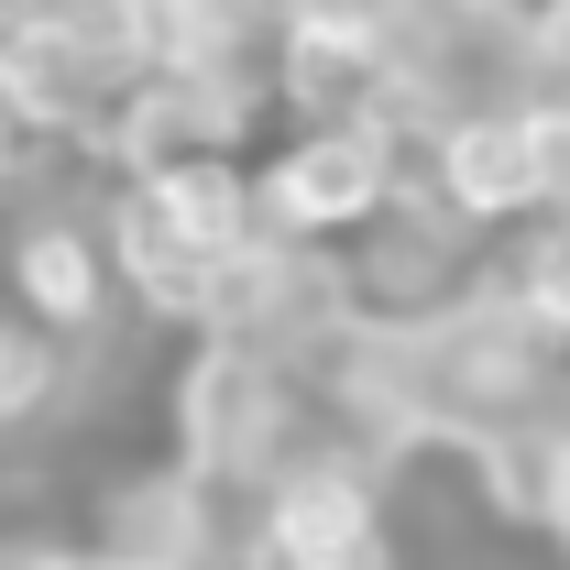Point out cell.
Instances as JSON below:
<instances>
[{
  "label": "cell",
  "mask_w": 570,
  "mask_h": 570,
  "mask_svg": "<svg viewBox=\"0 0 570 570\" xmlns=\"http://www.w3.org/2000/svg\"><path fill=\"white\" fill-rule=\"evenodd\" d=\"M515 67H527V88H538V99H570V0H527Z\"/></svg>",
  "instance_id": "30bf717a"
},
{
  "label": "cell",
  "mask_w": 570,
  "mask_h": 570,
  "mask_svg": "<svg viewBox=\"0 0 570 570\" xmlns=\"http://www.w3.org/2000/svg\"><path fill=\"white\" fill-rule=\"evenodd\" d=\"M99 549L121 570H209L219 560V494L187 461L121 472V483L99 494Z\"/></svg>",
  "instance_id": "52a82bcc"
},
{
  "label": "cell",
  "mask_w": 570,
  "mask_h": 570,
  "mask_svg": "<svg viewBox=\"0 0 570 570\" xmlns=\"http://www.w3.org/2000/svg\"><path fill=\"white\" fill-rule=\"evenodd\" d=\"M22 318H45L56 341H99L110 330V296H121V264H110V230L45 209L11 230V285H0Z\"/></svg>",
  "instance_id": "8992f818"
},
{
  "label": "cell",
  "mask_w": 570,
  "mask_h": 570,
  "mask_svg": "<svg viewBox=\"0 0 570 570\" xmlns=\"http://www.w3.org/2000/svg\"><path fill=\"white\" fill-rule=\"evenodd\" d=\"M428 198L461 230H515L538 219V154H527V99L461 110L450 132H428Z\"/></svg>",
  "instance_id": "5b68a950"
},
{
  "label": "cell",
  "mask_w": 570,
  "mask_h": 570,
  "mask_svg": "<svg viewBox=\"0 0 570 570\" xmlns=\"http://www.w3.org/2000/svg\"><path fill=\"white\" fill-rule=\"evenodd\" d=\"M330 428L307 406V373L253 341H198L176 373V461L209 494H275L296 461H318Z\"/></svg>",
  "instance_id": "7a4b0ae2"
},
{
  "label": "cell",
  "mask_w": 570,
  "mask_h": 570,
  "mask_svg": "<svg viewBox=\"0 0 570 570\" xmlns=\"http://www.w3.org/2000/svg\"><path fill=\"white\" fill-rule=\"evenodd\" d=\"M110 264H121V296H142L154 318L176 330H209L219 275L264 242L253 219V176L242 165H165V176H121L110 198Z\"/></svg>",
  "instance_id": "6da1fadb"
},
{
  "label": "cell",
  "mask_w": 570,
  "mask_h": 570,
  "mask_svg": "<svg viewBox=\"0 0 570 570\" xmlns=\"http://www.w3.org/2000/svg\"><path fill=\"white\" fill-rule=\"evenodd\" d=\"M406 198V165L384 121H296V132L253 165V219L275 242H352Z\"/></svg>",
  "instance_id": "277c9868"
},
{
  "label": "cell",
  "mask_w": 570,
  "mask_h": 570,
  "mask_svg": "<svg viewBox=\"0 0 570 570\" xmlns=\"http://www.w3.org/2000/svg\"><path fill=\"white\" fill-rule=\"evenodd\" d=\"M11 154H22V121H11V99H0V165H11Z\"/></svg>",
  "instance_id": "5bb4252c"
},
{
  "label": "cell",
  "mask_w": 570,
  "mask_h": 570,
  "mask_svg": "<svg viewBox=\"0 0 570 570\" xmlns=\"http://www.w3.org/2000/svg\"><path fill=\"white\" fill-rule=\"evenodd\" d=\"M527 154H538V219L570 209V99H538L527 88Z\"/></svg>",
  "instance_id": "8fae6325"
},
{
  "label": "cell",
  "mask_w": 570,
  "mask_h": 570,
  "mask_svg": "<svg viewBox=\"0 0 570 570\" xmlns=\"http://www.w3.org/2000/svg\"><path fill=\"white\" fill-rule=\"evenodd\" d=\"M527 527L570 549V406L538 428V494H527Z\"/></svg>",
  "instance_id": "7c38bea8"
},
{
  "label": "cell",
  "mask_w": 570,
  "mask_h": 570,
  "mask_svg": "<svg viewBox=\"0 0 570 570\" xmlns=\"http://www.w3.org/2000/svg\"><path fill=\"white\" fill-rule=\"evenodd\" d=\"M154 77V33H142V0H45L33 22L0 33V99L22 142H99L110 110Z\"/></svg>",
  "instance_id": "3957f363"
},
{
  "label": "cell",
  "mask_w": 570,
  "mask_h": 570,
  "mask_svg": "<svg viewBox=\"0 0 570 570\" xmlns=\"http://www.w3.org/2000/svg\"><path fill=\"white\" fill-rule=\"evenodd\" d=\"M0 570H121L99 538L88 549H67V538H22V549H0Z\"/></svg>",
  "instance_id": "4fadbf2b"
},
{
  "label": "cell",
  "mask_w": 570,
  "mask_h": 570,
  "mask_svg": "<svg viewBox=\"0 0 570 570\" xmlns=\"http://www.w3.org/2000/svg\"><path fill=\"white\" fill-rule=\"evenodd\" d=\"M504 285L549 318L570 341V209H549V219H527V242H515V264H504Z\"/></svg>",
  "instance_id": "9c48e42d"
},
{
  "label": "cell",
  "mask_w": 570,
  "mask_h": 570,
  "mask_svg": "<svg viewBox=\"0 0 570 570\" xmlns=\"http://www.w3.org/2000/svg\"><path fill=\"white\" fill-rule=\"evenodd\" d=\"M56 384H67V341L0 296V428L45 417V406H56Z\"/></svg>",
  "instance_id": "ba28073f"
}]
</instances>
